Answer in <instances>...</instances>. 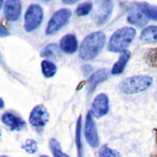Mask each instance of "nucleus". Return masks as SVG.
Here are the masks:
<instances>
[{
    "mask_svg": "<svg viewBox=\"0 0 157 157\" xmlns=\"http://www.w3.org/2000/svg\"><path fill=\"white\" fill-rule=\"evenodd\" d=\"M105 45V34L101 31L92 32L85 37L78 47V55L81 60L88 61L94 59Z\"/></svg>",
    "mask_w": 157,
    "mask_h": 157,
    "instance_id": "f257e3e1",
    "label": "nucleus"
},
{
    "mask_svg": "<svg viewBox=\"0 0 157 157\" xmlns=\"http://www.w3.org/2000/svg\"><path fill=\"white\" fill-rule=\"evenodd\" d=\"M135 36H136V31L134 27L130 26L121 27L112 34L107 48L112 53H120L123 50H126L128 47L135 39Z\"/></svg>",
    "mask_w": 157,
    "mask_h": 157,
    "instance_id": "f03ea898",
    "label": "nucleus"
},
{
    "mask_svg": "<svg viewBox=\"0 0 157 157\" xmlns=\"http://www.w3.org/2000/svg\"><path fill=\"white\" fill-rule=\"evenodd\" d=\"M153 82L152 76L148 75H135L124 78L119 83V90L124 94H136L146 91Z\"/></svg>",
    "mask_w": 157,
    "mask_h": 157,
    "instance_id": "7ed1b4c3",
    "label": "nucleus"
},
{
    "mask_svg": "<svg viewBox=\"0 0 157 157\" xmlns=\"http://www.w3.org/2000/svg\"><path fill=\"white\" fill-rule=\"evenodd\" d=\"M43 16H44V11L40 5H38V4L29 5L25 13V26L23 27H25L26 32H33L34 29H37L43 21Z\"/></svg>",
    "mask_w": 157,
    "mask_h": 157,
    "instance_id": "20e7f679",
    "label": "nucleus"
},
{
    "mask_svg": "<svg viewBox=\"0 0 157 157\" xmlns=\"http://www.w3.org/2000/svg\"><path fill=\"white\" fill-rule=\"evenodd\" d=\"M71 17V10L69 9H60L58 11H55L50 20L48 21V25H47V28H45V34L48 36H52V34H55L56 32H59L70 20Z\"/></svg>",
    "mask_w": 157,
    "mask_h": 157,
    "instance_id": "39448f33",
    "label": "nucleus"
},
{
    "mask_svg": "<svg viewBox=\"0 0 157 157\" xmlns=\"http://www.w3.org/2000/svg\"><path fill=\"white\" fill-rule=\"evenodd\" d=\"M113 12L112 0H97L94 11L92 12V20L97 26L104 25Z\"/></svg>",
    "mask_w": 157,
    "mask_h": 157,
    "instance_id": "423d86ee",
    "label": "nucleus"
},
{
    "mask_svg": "<svg viewBox=\"0 0 157 157\" xmlns=\"http://www.w3.org/2000/svg\"><path fill=\"white\" fill-rule=\"evenodd\" d=\"M28 121L33 129L40 131L49 121V112L45 108V105L44 104H37L32 109L29 118H28Z\"/></svg>",
    "mask_w": 157,
    "mask_h": 157,
    "instance_id": "0eeeda50",
    "label": "nucleus"
},
{
    "mask_svg": "<svg viewBox=\"0 0 157 157\" xmlns=\"http://www.w3.org/2000/svg\"><path fill=\"white\" fill-rule=\"evenodd\" d=\"M85 137H86L87 144L91 147H98L99 146V136H98L97 126H96L94 119L90 112L87 113L86 120H85Z\"/></svg>",
    "mask_w": 157,
    "mask_h": 157,
    "instance_id": "6e6552de",
    "label": "nucleus"
},
{
    "mask_svg": "<svg viewBox=\"0 0 157 157\" xmlns=\"http://www.w3.org/2000/svg\"><path fill=\"white\" fill-rule=\"evenodd\" d=\"M109 112V98L105 93H99L94 97L90 113L93 118H102Z\"/></svg>",
    "mask_w": 157,
    "mask_h": 157,
    "instance_id": "1a4fd4ad",
    "label": "nucleus"
},
{
    "mask_svg": "<svg viewBox=\"0 0 157 157\" xmlns=\"http://www.w3.org/2000/svg\"><path fill=\"white\" fill-rule=\"evenodd\" d=\"M109 75H110V72L105 67L104 69H99V70L94 71L93 74H91V76L87 80V92H88V94H91L101 82L105 81L109 77Z\"/></svg>",
    "mask_w": 157,
    "mask_h": 157,
    "instance_id": "9d476101",
    "label": "nucleus"
},
{
    "mask_svg": "<svg viewBox=\"0 0 157 157\" xmlns=\"http://www.w3.org/2000/svg\"><path fill=\"white\" fill-rule=\"evenodd\" d=\"M1 120L5 124V126H7L11 131H20L26 126L25 120L11 112H5L1 117Z\"/></svg>",
    "mask_w": 157,
    "mask_h": 157,
    "instance_id": "9b49d317",
    "label": "nucleus"
},
{
    "mask_svg": "<svg viewBox=\"0 0 157 157\" xmlns=\"http://www.w3.org/2000/svg\"><path fill=\"white\" fill-rule=\"evenodd\" d=\"M21 15V0H6L4 16L9 21H17Z\"/></svg>",
    "mask_w": 157,
    "mask_h": 157,
    "instance_id": "f8f14e48",
    "label": "nucleus"
},
{
    "mask_svg": "<svg viewBox=\"0 0 157 157\" xmlns=\"http://www.w3.org/2000/svg\"><path fill=\"white\" fill-rule=\"evenodd\" d=\"M59 48L65 54H74L78 48V43H77L76 36L71 34V33L64 36L59 42Z\"/></svg>",
    "mask_w": 157,
    "mask_h": 157,
    "instance_id": "ddd939ff",
    "label": "nucleus"
},
{
    "mask_svg": "<svg viewBox=\"0 0 157 157\" xmlns=\"http://www.w3.org/2000/svg\"><path fill=\"white\" fill-rule=\"evenodd\" d=\"M130 55H131V53H130L128 49L120 52L119 59H118V60L114 63V65L112 66L110 74H112V75H120V74L124 71V69H125V66H126V64H128V61H129V59H130Z\"/></svg>",
    "mask_w": 157,
    "mask_h": 157,
    "instance_id": "4468645a",
    "label": "nucleus"
},
{
    "mask_svg": "<svg viewBox=\"0 0 157 157\" xmlns=\"http://www.w3.org/2000/svg\"><path fill=\"white\" fill-rule=\"evenodd\" d=\"M141 42L144 43H157V26H147L142 29L140 36Z\"/></svg>",
    "mask_w": 157,
    "mask_h": 157,
    "instance_id": "2eb2a0df",
    "label": "nucleus"
},
{
    "mask_svg": "<svg viewBox=\"0 0 157 157\" xmlns=\"http://www.w3.org/2000/svg\"><path fill=\"white\" fill-rule=\"evenodd\" d=\"M81 130H82V117L80 115L77 118L76 128H75V144H76L78 157H83V146H82V139H81V136H82Z\"/></svg>",
    "mask_w": 157,
    "mask_h": 157,
    "instance_id": "dca6fc26",
    "label": "nucleus"
},
{
    "mask_svg": "<svg viewBox=\"0 0 157 157\" xmlns=\"http://www.w3.org/2000/svg\"><path fill=\"white\" fill-rule=\"evenodd\" d=\"M137 7L148 20L157 21V6L150 5L147 2H137Z\"/></svg>",
    "mask_w": 157,
    "mask_h": 157,
    "instance_id": "f3484780",
    "label": "nucleus"
},
{
    "mask_svg": "<svg viewBox=\"0 0 157 157\" xmlns=\"http://www.w3.org/2000/svg\"><path fill=\"white\" fill-rule=\"evenodd\" d=\"M148 18L141 12V11H136V12H131L128 16V22L132 26H137V27H144L147 23Z\"/></svg>",
    "mask_w": 157,
    "mask_h": 157,
    "instance_id": "a211bd4d",
    "label": "nucleus"
},
{
    "mask_svg": "<svg viewBox=\"0 0 157 157\" xmlns=\"http://www.w3.org/2000/svg\"><path fill=\"white\" fill-rule=\"evenodd\" d=\"M40 70H42V74H43L44 77L50 78V77H53L56 74V70L58 69H56V65L53 61H50V60H43L40 63Z\"/></svg>",
    "mask_w": 157,
    "mask_h": 157,
    "instance_id": "6ab92c4d",
    "label": "nucleus"
},
{
    "mask_svg": "<svg viewBox=\"0 0 157 157\" xmlns=\"http://www.w3.org/2000/svg\"><path fill=\"white\" fill-rule=\"evenodd\" d=\"M59 50H60L59 45L52 43V44H48L45 48L42 49L40 55H42L43 58H55V56L59 55Z\"/></svg>",
    "mask_w": 157,
    "mask_h": 157,
    "instance_id": "aec40b11",
    "label": "nucleus"
},
{
    "mask_svg": "<svg viewBox=\"0 0 157 157\" xmlns=\"http://www.w3.org/2000/svg\"><path fill=\"white\" fill-rule=\"evenodd\" d=\"M144 59L145 61L150 65V66H155L157 67V47L156 48H151L147 49L144 54Z\"/></svg>",
    "mask_w": 157,
    "mask_h": 157,
    "instance_id": "412c9836",
    "label": "nucleus"
},
{
    "mask_svg": "<svg viewBox=\"0 0 157 157\" xmlns=\"http://www.w3.org/2000/svg\"><path fill=\"white\" fill-rule=\"evenodd\" d=\"M49 147H50V151L53 153V157H70L69 155H66V153H64L61 151L60 144L55 139H50L49 140Z\"/></svg>",
    "mask_w": 157,
    "mask_h": 157,
    "instance_id": "4be33fe9",
    "label": "nucleus"
},
{
    "mask_svg": "<svg viewBox=\"0 0 157 157\" xmlns=\"http://www.w3.org/2000/svg\"><path fill=\"white\" fill-rule=\"evenodd\" d=\"M120 152L114 150V148H110L108 145H103L101 148H99V152H98V157H120Z\"/></svg>",
    "mask_w": 157,
    "mask_h": 157,
    "instance_id": "5701e85b",
    "label": "nucleus"
},
{
    "mask_svg": "<svg viewBox=\"0 0 157 157\" xmlns=\"http://www.w3.org/2000/svg\"><path fill=\"white\" fill-rule=\"evenodd\" d=\"M21 147H22V150L26 151L27 153L33 155V153H36L37 150H38V144H37V141L33 140V139H27V140L22 144Z\"/></svg>",
    "mask_w": 157,
    "mask_h": 157,
    "instance_id": "b1692460",
    "label": "nucleus"
},
{
    "mask_svg": "<svg viewBox=\"0 0 157 157\" xmlns=\"http://www.w3.org/2000/svg\"><path fill=\"white\" fill-rule=\"evenodd\" d=\"M92 9H93L92 2H82V4H80V5L76 7L75 13H76V16L82 17V16L88 15V13L92 11Z\"/></svg>",
    "mask_w": 157,
    "mask_h": 157,
    "instance_id": "393cba45",
    "label": "nucleus"
},
{
    "mask_svg": "<svg viewBox=\"0 0 157 157\" xmlns=\"http://www.w3.org/2000/svg\"><path fill=\"white\" fill-rule=\"evenodd\" d=\"M6 36H10V31L6 27L0 25V37H6Z\"/></svg>",
    "mask_w": 157,
    "mask_h": 157,
    "instance_id": "a878e982",
    "label": "nucleus"
},
{
    "mask_svg": "<svg viewBox=\"0 0 157 157\" xmlns=\"http://www.w3.org/2000/svg\"><path fill=\"white\" fill-rule=\"evenodd\" d=\"M65 5H74V4H76V2H78L80 0H61Z\"/></svg>",
    "mask_w": 157,
    "mask_h": 157,
    "instance_id": "bb28decb",
    "label": "nucleus"
},
{
    "mask_svg": "<svg viewBox=\"0 0 157 157\" xmlns=\"http://www.w3.org/2000/svg\"><path fill=\"white\" fill-rule=\"evenodd\" d=\"M2 107H4V101L0 98V108H2Z\"/></svg>",
    "mask_w": 157,
    "mask_h": 157,
    "instance_id": "cd10ccee",
    "label": "nucleus"
},
{
    "mask_svg": "<svg viewBox=\"0 0 157 157\" xmlns=\"http://www.w3.org/2000/svg\"><path fill=\"white\" fill-rule=\"evenodd\" d=\"M2 4H4V0H0V10H1V7H2Z\"/></svg>",
    "mask_w": 157,
    "mask_h": 157,
    "instance_id": "c85d7f7f",
    "label": "nucleus"
},
{
    "mask_svg": "<svg viewBox=\"0 0 157 157\" xmlns=\"http://www.w3.org/2000/svg\"><path fill=\"white\" fill-rule=\"evenodd\" d=\"M39 157H49V156H45V155H42V156H39Z\"/></svg>",
    "mask_w": 157,
    "mask_h": 157,
    "instance_id": "c756f323",
    "label": "nucleus"
},
{
    "mask_svg": "<svg viewBox=\"0 0 157 157\" xmlns=\"http://www.w3.org/2000/svg\"><path fill=\"white\" fill-rule=\"evenodd\" d=\"M156 141H157V130H156Z\"/></svg>",
    "mask_w": 157,
    "mask_h": 157,
    "instance_id": "7c9ffc66",
    "label": "nucleus"
},
{
    "mask_svg": "<svg viewBox=\"0 0 157 157\" xmlns=\"http://www.w3.org/2000/svg\"><path fill=\"white\" fill-rule=\"evenodd\" d=\"M40 1H50V0H40Z\"/></svg>",
    "mask_w": 157,
    "mask_h": 157,
    "instance_id": "2f4dec72",
    "label": "nucleus"
},
{
    "mask_svg": "<svg viewBox=\"0 0 157 157\" xmlns=\"http://www.w3.org/2000/svg\"><path fill=\"white\" fill-rule=\"evenodd\" d=\"M0 157H7V156H0Z\"/></svg>",
    "mask_w": 157,
    "mask_h": 157,
    "instance_id": "473e14b6",
    "label": "nucleus"
},
{
    "mask_svg": "<svg viewBox=\"0 0 157 157\" xmlns=\"http://www.w3.org/2000/svg\"><path fill=\"white\" fill-rule=\"evenodd\" d=\"M0 136H1V129H0Z\"/></svg>",
    "mask_w": 157,
    "mask_h": 157,
    "instance_id": "72a5a7b5",
    "label": "nucleus"
}]
</instances>
